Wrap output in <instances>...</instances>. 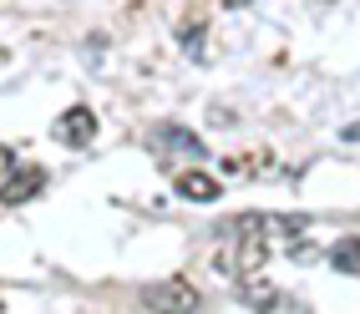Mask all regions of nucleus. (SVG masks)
Segmentation results:
<instances>
[{"label":"nucleus","mask_w":360,"mask_h":314,"mask_svg":"<svg viewBox=\"0 0 360 314\" xmlns=\"http://www.w3.org/2000/svg\"><path fill=\"white\" fill-rule=\"evenodd\" d=\"M142 309H153V314H193L198 309V289L188 284V279L142 284Z\"/></svg>","instance_id":"f257e3e1"},{"label":"nucleus","mask_w":360,"mask_h":314,"mask_svg":"<svg viewBox=\"0 0 360 314\" xmlns=\"http://www.w3.org/2000/svg\"><path fill=\"white\" fill-rule=\"evenodd\" d=\"M264 259H269V244L254 233V238H238V244L213 254V269L229 274V279H254V269H264Z\"/></svg>","instance_id":"f03ea898"},{"label":"nucleus","mask_w":360,"mask_h":314,"mask_svg":"<svg viewBox=\"0 0 360 314\" xmlns=\"http://www.w3.org/2000/svg\"><path fill=\"white\" fill-rule=\"evenodd\" d=\"M148 148H153V152H167V157H188V162H203V142H198L193 132L173 127V122H158V127L148 132Z\"/></svg>","instance_id":"7ed1b4c3"},{"label":"nucleus","mask_w":360,"mask_h":314,"mask_svg":"<svg viewBox=\"0 0 360 314\" xmlns=\"http://www.w3.org/2000/svg\"><path fill=\"white\" fill-rule=\"evenodd\" d=\"M51 137L61 142V148H86V142L97 137V112H91V107H66V112L56 117Z\"/></svg>","instance_id":"20e7f679"},{"label":"nucleus","mask_w":360,"mask_h":314,"mask_svg":"<svg viewBox=\"0 0 360 314\" xmlns=\"http://www.w3.org/2000/svg\"><path fill=\"white\" fill-rule=\"evenodd\" d=\"M173 188L183 192L188 203H219V192H224V183L208 178V173H198V167H183V173L173 178Z\"/></svg>","instance_id":"39448f33"},{"label":"nucleus","mask_w":360,"mask_h":314,"mask_svg":"<svg viewBox=\"0 0 360 314\" xmlns=\"http://www.w3.org/2000/svg\"><path fill=\"white\" fill-rule=\"evenodd\" d=\"M41 188H46V173H41V167L11 173V178H6V188H0V203H6V208H20V203H31Z\"/></svg>","instance_id":"423d86ee"},{"label":"nucleus","mask_w":360,"mask_h":314,"mask_svg":"<svg viewBox=\"0 0 360 314\" xmlns=\"http://www.w3.org/2000/svg\"><path fill=\"white\" fill-rule=\"evenodd\" d=\"M330 263L340 274H360V238H340V244L330 249Z\"/></svg>","instance_id":"0eeeda50"},{"label":"nucleus","mask_w":360,"mask_h":314,"mask_svg":"<svg viewBox=\"0 0 360 314\" xmlns=\"http://www.w3.org/2000/svg\"><path fill=\"white\" fill-rule=\"evenodd\" d=\"M238 299H244L249 309H274V304H279V294H274V289H269V284L259 289L254 279H238Z\"/></svg>","instance_id":"6e6552de"},{"label":"nucleus","mask_w":360,"mask_h":314,"mask_svg":"<svg viewBox=\"0 0 360 314\" xmlns=\"http://www.w3.org/2000/svg\"><path fill=\"white\" fill-rule=\"evenodd\" d=\"M340 137H345V142H360V122H350V127H340Z\"/></svg>","instance_id":"1a4fd4ad"}]
</instances>
